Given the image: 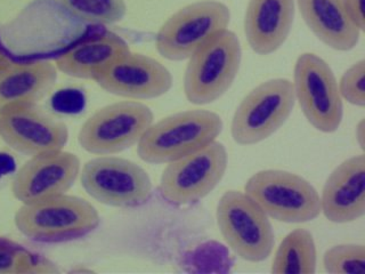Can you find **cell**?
<instances>
[{
    "mask_svg": "<svg viewBox=\"0 0 365 274\" xmlns=\"http://www.w3.org/2000/svg\"><path fill=\"white\" fill-rule=\"evenodd\" d=\"M56 266L19 243L0 238V274L55 273Z\"/></svg>",
    "mask_w": 365,
    "mask_h": 274,
    "instance_id": "cell-21",
    "label": "cell"
},
{
    "mask_svg": "<svg viewBox=\"0 0 365 274\" xmlns=\"http://www.w3.org/2000/svg\"><path fill=\"white\" fill-rule=\"evenodd\" d=\"M17 230L37 243L79 239L100 225L98 211L87 200L61 194L24 203L14 217Z\"/></svg>",
    "mask_w": 365,
    "mask_h": 274,
    "instance_id": "cell-2",
    "label": "cell"
},
{
    "mask_svg": "<svg viewBox=\"0 0 365 274\" xmlns=\"http://www.w3.org/2000/svg\"><path fill=\"white\" fill-rule=\"evenodd\" d=\"M72 16L96 26H110L123 20L125 0H57Z\"/></svg>",
    "mask_w": 365,
    "mask_h": 274,
    "instance_id": "cell-22",
    "label": "cell"
},
{
    "mask_svg": "<svg viewBox=\"0 0 365 274\" xmlns=\"http://www.w3.org/2000/svg\"><path fill=\"white\" fill-rule=\"evenodd\" d=\"M216 220L226 245L240 258L259 263L271 256L275 235L269 217L245 192L230 190L222 194Z\"/></svg>",
    "mask_w": 365,
    "mask_h": 274,
    "instance_id": "cell-5",
    "label": "cell"
},
{
    "mask_svg": "<svg viewBox=\"0 0 365 274\" xmlns=\"http://www.w3.org/2000/svg\"><path fill=\"white\" fill-rule=\"evenodd\" d=\"M344 7L359 31H365V0H342Z\"/></svg>",
    "mask_w": 365,
    "mask_h": 274,
    "instance_id": "cell-25",
    "label": "cell"
},
{
    "mask_svg": "<svg viewBox=\"0 0 365 274\" xmlns=\"http://www.w3.org/2000/svg\"><path fill=\"white\" fill-rule=\"evenodd\" d=\"M355 137H356V142L359 144V148L364 150L365 144V121L364 119L359 120V123H357L355 127Z\"/></svg>",
    "mask_w": 365,
    "mask_h": 274,
    "instance_id": "cell-26",
    "label": "cell"
},
{
    "mask_svg": "<svg viewBox=\"0 0 365 274\" xmlns=\"http://www.w3.org/2000/svg\"><path fill=\"white\" fill-rule=\"evenodd\" d=\"M227 166L225 146L214 141L193 153L167 163L160 180V194L171 205L197 203L214 191Z\"/></svg>",
    "mask_w": 365,
    "mask_h": 274,
    "instance_id": "cell-9",
    "label": "cell"
},
{
    "mask_svg": "<svg viewBox=\"0 0 365 274\" xmlns=\"http://www.w3.org/2000/svg\"><path fill=\"white\" fill-rule=\"evenodd\" d=\"M0 138L15 151L34 157L63 150L68 129L37 104H17L0 111Z\"/></svg>",
    "mask_w": 365,
    "mask_h": 274,
    "instance_id": "cell-12",
    "label": "cell"
},
{
    "mask_svg": "<svg viewBox=\"0 0 365 274\" xmlns=\"http://www.w3.org/2000/svg\"><path fill=\"white\" fill-rule=\"evenodd\" d=\"M129 51L128 44L119 34L103 32L63 53L55 61V66L70 77L95 80L111 63Z\"/></svg>",
    "mask_w": 365,
    "mask_h": 274,
    "instance_id": "cell-19",
    "label": "cell"
},
{
    "mask_svg": "<svg viewBox=\"0 0 365 274\" xmlns=\"http://www.w3.org/2000/svg\"><path fill=\"white\" fill-rule=\"evenodd\" d=\"M224 128L220 114L195 108L171 114L152 123L137 144L143 161L169 163L216 141Z\"/></svg>",
    "mask_w": 365,
    "mask_h": 274,
    "instance_id": "cell-1",
    "label": "cell"
},
{
    "mask_svg": "<svg viewBox=\"0 0 365 274\" xmlns=\"http://www.w3.org/2000/svg\"><path fill=\"white\" fill-rule=\"evenodd\" d=\"M245 193L269 218L279 222H311L322 213L317 188L304 177L290 171H258L245 183Z\"/></svg>",
    "mask_w": 365,
    "mask_h": 274,
    "instance_id": "cell-4",
    "label": "cell"
},
{
    "mask_svg": "<svg viewBox=\"0 0 365 274\" xmlns=\"http://www.w3.org/2000/svg\"><path fill=\"white\" fill-rule=\"evenodd\" d=\"M317 265V250L313 234L305 228H297L279 245L271 271L275 274H314Z\"/></svg>",
    "mask_w": 365,
    "mask_h": 274,
    "instance_id": "cell-20",
    "label": "cell"
},
{
    "mask_svg": "<svg viewBox=\"0 0 365 274\" xmlns=\"http://www.w3.org/2000/svg\"><path fill=\"white\" fill-rule=\"evenodd\" d=\"M57 68L49 61L7 63L0 68V111L17 104H37L51 93Z\"/></svg>",
    "mask_w": 365,
    "mask_h": 274,
    "instance_id": "cell-17",
    "label": "cell"
},
{
    "mask_svg": "<svg viewBox=\"0 0 365 274\" xmlns=\"http://www.w3.org/2000/svg\"><path fill=\"white\" fill-rule=\"evenodd\" d=\"M80 181L93 199L118 208L145 205L153 191L145 169L134 161L112 156L89 160L83 167Z\"/></svg>",
    "mask_w": 365,
    "mask_h": 274,
    "instance_id": "cell-11",
    "label": "cell"
},
{
    "mask_svg": "<svg viewBox=\"0 0 365 274\" xmlns=\"http://www.w3.org/2000/svg\"><path fill=\"white\" fill-rule=\"evenodd\" d=\"M7 63H9V59H7V57L0 51V68H3V66H6Z\"/></svg>",
    "mask_w": 365,
    "mask_h": 274,
    "instance_id": "cell-27",
    "label": "cell"
},
{
    "mask_svg": "<svg viewBox=\"0 0 365 274\" xmlns=\"http://www.w3.org/2000/svg\"><path fill=\"white\" fill-rule=\"evenodd\" d=\"M296 0H249L245 34L258 55H271L284 45L294 26Z\"/></svg>",
    "mask_w": 365,
    "mask_h": 274,
    "instance_id": "cell-16",
    "label": "cell"
},
{
    "mask_svg": "<svg viewBox=\"0 0 365 274\" xmlns=\"http://www.w3.org/2000/svg\"><path fill=\"white\" fill-rule=\"evenodd\" d=\"M231 11L217 0H201L182 7L163 23L155 47L163 59L188 60L217 34L228 29Z\"/></svg>",
    "mask_w": 365,
    "mask_h": 274,
    "instance_id": "cell-7",
    "label": "cell"
},
{
    "mask_svg": "<svg viewBox=\"0 0 365 274\" xmlns=\"http://www.w3.org/2000/svg\"><path fill=\"white\" fill-rule=\"evenodd\" d=\"M242 47L231 30L217 34L190 59L184 76V93L188 102L207 106L220 100L240 71Z\"/></svg>",
    "mask_w": 365,
    "mask_h": 274,
    "instance_id": "cell-3",
    "label": "cell"
},
{
    "mask_svg": "<svg viewBox=\"0 0 365 274\" xmlns=\"http://www.w3.org/2000/svg\"><path fill=\"white\" fill-rule=\"evenodd\" d=\"M296 104L292 81L266 80L245 95L234 112L231 134L240 146H255L275 134Z\"/></svg>",
    "mask_w": 365,
    "mask_h": 274,
    "instance_id": "cell-6",
    "label": "cell"
},
{
    "mask_svg": "<svg viewBox=\"0 0 365 274\" xmlns=\"http://www.w3.org/2000/svg\"><path fill=\"white\" fill-rule=\"evenodd\" d=\"M321 211L336 224L355 222L365 214V156L357 154L336 166L325 182Z\"/></svg>",
    "mask_w": 365,
    "mask_h": 274,
    "instance_id": "cell-15",
    "label": "cell"
},
{
    "mask_svg": "<svg viewBox=\"0 0 365 274\" xmlns=\"http://www.w3.org/2000/svg\"><path fill=\"white\" fill-rule=\"evenodd\" d=\"M94 81L110 94L131 100L157 98L173 87L168 68L148 55L133 51L111 63Z\"/></svg>",
    "mask_w": 365,
    "mask_h": 274,
    "instance_id": "cell-14",
    "label": "cell"
},
{
    "mask_svg": "<svg viewBox=\"0 0 365 274\" xmlns=\"http://www.w3.org/2000/svg\"><path fill=\"white\" fill-rule=\"evenodd\" d=\"M79 173V158L71 152L37 154L16 171L11 192L23 205L61 196L73 186Z\"/></svg>",
    "mask_w": 365,
    "mask_h": 274,
    "instance_id": "cell-13",
    "label": "cell"
},
{
    "mask_svg": "<svg viewBox=\"0 0 365 274\" xmlns=\"http://www.w3.org/2000/svg\"><path fill=\"white\" fill-rule=\"evenodd\" d=\"M294 97L302 113L314 128L330 134L339 129L344 102L332 68L322 57L304 53L294 70Z\"/></svg>",
    "mask_w": 365,
    "mask_h": 274,
    "instance_id": "cell-8",
    "label": "cell"
},
{
    "mask_svg": "<svg viewBox=\"0 0 365 274\" xmlns=\"http://www.w3.org/2000/svg\"><path fill=\"white\" fill-rule=\"evenodd\" d=\"M154 123L151 108L136 101L104 106L86 120L80 129L79 144L97 156H112L138 144Z\"/></svg>",
    "mask_w": 365,
    "mask_h": 274,
    "instance_id": "cell-10",
    "label": "cell"
},
{
    "mask_svg": "<svg viewBox=\"0 0 365 274\" xmlns=\"http://www.w3.org/2000/svg\"><path fill=\"white\" fill-rule=\"evenodd\" d=\"M308 28L324 45L334 51L356 47L362 32L348 16L342 0H296Z\"/></svg>",
    "mask_w": 365,
    "mask_h": 274,
    "instance_id": "cell-18",
    "label": "cell"
},
{
    "mask_svg": "<svg viewBox=\"0 0 365 274\" xmlns=\"http://www.w3.org/2000/svg\"><path fill=\"white\" fill-rule=\"evenodd\" d=\"M342 100L351 106H365V61L359 60L346 70L338 83Z\"/></svg>",
    "mask_w": 365,
    "mask_h": 274,
    "instance_id": "cell-24",
    "label": "cell"
},
{
    "mask_svg": "<svg viewBox=\"0 0 365 274\" xmlns=\"http://www.w3.org/2000/svg\"><path fill=\"white\" fill-rule=\"evenodd\" d=\"M323 266L331 274H365V247L357 243L334 245L325 251Z\"/></svg>",
    "mask_w": 365,
    "mask_h": 274,
    "instance_id": "cell-23",
    "label": "cell"
}]
</instances>
